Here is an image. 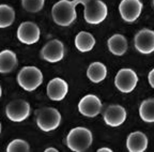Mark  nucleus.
I'll use <instances>...</instances> for the list:
<instances>
[{
	"instance_id": "1",
	"label": "nucleus",
	"mask_w": 154,
	"mask_h": 152,
	"mask_svg": "<svg viewBox=\"0 0 154 152\" xmlns=\"http://www.w3.org/2000/svg\"><path fill=\"white\" fill-rule=\"evenodd\" d=\"M76 2L74 0H60L54 5L51 9V16L54 22L59 26L67 27L76 20Z\"/></svg>"
},
{
	"instance_id": "2",
	"label": "nucleus",
	"mask_w": 154,
	"mask_h": 152,
	"mask_svg": "<svg viewBox=\"0 0 154 152\" xmlns=\"http://www.w3.org/2000/svg\"><path fill=\"white\" fill-rule=\"evenodd\" d=\"M93 136L89 129L77 126L69 132L66 136V146L74 152H84L92 145Z\"/></svg>"
},
{
	"instance_id": "3",
	"label": "nucleus",
	"mask_w": 154,
	"mask_h": 152,
	"mask_svg": "<svg viewBox=\"0 0 154 152\" xmlns=\"http://www.w3.org/2000/svg\"><path fill=\"white\" fill-rule=\"evenodd\" d=\"M43 82V73L36 67H24L17 75V84L26 91H34Z\"/></svg>"
},
{
	"instance_id": "4",
	"label": "nucleus",
	"mask_w": 154,
	"mask_h": 152,
	"mask_svg": "<svg viewBox=\"0 0 154 152\" xmlns=\"http://www.w3.org/2000/svg\"><path fill=\"white\" fill-rule=\"evenodd\" d=\"M61 113L53 107H44L38 111L36 124L44 132H51L60 126Z\"/></svg>"
},
{
	"instance_id": "5",
	"label": "nucleus",
	"mask_w": 154,
	"mask_h": 152,
	"mask_svg": "<svg viewBox=\"0 0 154 152\" xmlns=\"http://www.w3.org/2000/svg\"><path fill=\"white\" fill-rule=\"evenodd\" d=\"M108 14V9L102 0H92L91 2L85 5L84 17L88 24H101Z\"/></svg>"
},
{
	"instance_id": "6",
	"label": "nucleus",
	"mask_w": 154,
	"mask_h": 152,
	"mask_svg": "<svg viewBox=\"0 0 154 152\" xmlns=\"http://www.w3.org/2000/svg\"><path fill=\"white\" fill-rule=\"evenodd\" d=\"M138 76L132 69H121L115 77V85L117 89L122 93H130L136 88Z\"/></svg>"
},
{
	"instance_id": "7",
	"label": "nucleus",
	"mask_w": 154,
	"mask_h": 152,
	"mask_svg": "<svg viewBox=\"0 0 154 152\" xmlns=\"http://www.w3.org/2000/svg\"><path fill=\"white\" fill-rule=\"evenodd\" d=\"M5 115L12 122H23L30 115V104L25 100H14L7 105Z\"/></svg>"
},
{
	"instance_id": "8",
	"label": "nucleus",
	"mask_w": 154,
	"mask_h": 152,
	"mask_svg": "<svg viewBox=\"0 0 154 152\" xmlns=\"http://www.w3.org/2000/svg\"><path fill=\"white\" fill-rule=\"evenodd\" d=\"M40 28L32 22H24L17 28V39L20 43L32 45L40 40Z\"/></svg>"
},
{
	"instance_id": "9",
	"label": "nucleus",
	"mask_w": 154,
	"mask_h": 152,
	"mask_svg": "<svg viewBox=\"0 0 154 152\" xmlns=\"http://www.w3.org/2000/svg\"><path fill=\"white\" fill-rule=\"evenodd\" d=\"M41 57L47 62H59L64 57V45L60 40H51L41 49Z\"/></svg>"
},
{
	"instance_id": "10",
	"label": "nucleus",
	"mask_w": 154,
	"mask_h": 152,
	"mask_svg": "<svg viewBox=\"0 0 154 152\" xmlns=\"http://www.w3.org/2000/svg\"><path fill=\"white\" fill-rule=\"evenodd\" d=\"M102 102L94 94H87L78 103V110L82 116L93 118L102 111Z\"/></svg>"
},
{
	"instance_id": "11",
	"label": "nucleus",
	"mask_w": 154,
	"mask_h": 152,
	"mask_svg": "<svg viewBox=\"0 0 154 152\" xmlns=\"http://www.w3.org/2000/svg\"><path fill=\"white\" fill-rule=\"evenodd\" d=\"M142 3L140 0H122L119 5V12L123 20L133 23L140 16Z\"/></svg>"
},
{
	"instance_id": "12",
	"label": "nucleus",
	"mask_w": 154,
	"mask_h": 152,
	"mask_svg": "<svg viewBox=\"0 0 154 152\" xmlns=\"http://www.w3.org/2000/svg\"><path fill=\"white\" fill-rule=\"evenodd\" d=\"M135 48L139 53L148 55L154 51V31L151 29H141L135 36Z\"/></svg>"
},
{
	"instance_id": "13",
	"label": "nucleus",
	"mask_w": 154,
	"mask_h": 152,
	"mask_svg": "<svg viewBox=\"0 0 154 152\" xmlns=\"http://www.w3.org/2000/svg\"><path fill=\"white\" fill-rule=\"evenodd\" d=\"M104 121L107 126L111 128L120 126L125 120H126V110L121 105H109L104 111Z\"/></svg>"
},
{
	"instance_id": "14",
	"label": "nucleus",
	"mask_w": 154,
	"mask_h": 152,
	"mask_svg": "<svg viewBox=\"0 0 154 152\" xmlns=\"http://www.w3.org/2000/svg\"><path fill=\"white\" fill-rule=\"evenodd\" d=\"M69 92V85L64 79L56 77L47 85V95L51 101H61Z\"/></svg>"
},
{
	"instance_id": "15",
	"label": "nucleus",
	"mask_w": 154,
	"mask_h": 152,
	"mask_svg": "<svg viewBox=\"0 0 154 152\" xmlns=\"http://www.w3.org/2000/svg\"><path fill=\"white\" fill-rule=\"evenodd\" d=\"M148 147V137L144 133L137 131L128 135L126 139V148L130 152H143Z\"/></svg>"
},
{
	"instance_id": "16",
	"label": "nucleus",
	"mask_w": 154,
	"mask_h": 152,
	"mask_svg": "<svg viewBox=\"0 0 154 152\" xmlns=\"http://www.w3.org/2000/svg\"><path fill=\"white\" fill-rule=\"evenodd\" d=\"M18 64L17 56L14 51L10 49H5L0 51V73L7 74L12 72Z\"/></svg>"
},
{
	"instance_id": "17",
	"label": "nucleus",
	"mask_w": 154,
	"mask_h": 152,
	"mask_svg": "<svg viewBox=\"0 0 154 152\" xmlns=\"http://www.w3.org/2000/svg\"><path fill=\"white\" fill-rule=\"evenodd\" d=\"M107 45L111 54L115 56H122L126 53L128 47V40L122 34H113L107 41Z\"/></svg>"
},
{
	"instance_id": "18",
	"label": "nucleus",
	"mask_w": 154,
	"mask_h": 152,
	"mask_svg": "<svg viewBox=\"0 0 154 152\" xmlns=\"http://www.w3.org/2000/svg\"><path fill=\"white\" fill-rule=\"evenodd\" d=\"M94 45H95V39L90 32L80 31L75 36V46L82 53L92 51Z\"/></svg>"
},
{
	"instance_id": "19",
	"label": "nucleus",
	"mask_w": 154,
	"mask_h": 152,
	"mask_svg": "<svg viewBox=\"0 0 154 152\" xmlns=\"http://www.w3.org/2000/svg\"><path fill=\"white\" fill-rule=\"evenodd\" d=\"M87 76L92 82L99 84L107 76V69L102 62H92L87 69Z\"/></svg>"
},
{
	"instance_id": "20",
	"label": "nucleus",
	"mask_w": 154,
	"mask_h": 152,
	"mask_svg": "<svg viewBox=\"0 0 154 152\" xmlns=\"http://www.w3.org/2000/svg\"><path fill=\"white\" fill-rule=\"evenodd\" d=\"M139 116L144 122L153 123L154 122V99L144 100L139 107Z\"/></svg>"
},
{
	"instance_id": "21",
	"label": "nucleus",
	"mask_w": 154,
	"mask_h": 152,
	"mask_svg": "<svg viewBox=\"0 0 154 152\" xmlns=\"http://www.w3.org/2000/svg\"><path fill=\"white\" fill-rule=\"evenodd\" d=\"M15 20V11L8 5H0V28L10 27Z\"/></svg>"
},
{
	"instance_id": "22",
	"label": "nucleus",
	"mask_w": 154,
	"mask_h": 152,
	"mask_svg": "<svg viewBox=\"0 0 154 152\" xmlns=\"http://www.w3.org/2000/svg\"><path fill=\"white\" fill-rule=\"evenodd\" d=\"M45 0H22V5L27 12L38 13L43 9Z\"/></svg>"
},
{
	"instance_id": "23",
	"label": "nucleus",
	"mask_w": 154,
	"mask_h": 152,
	"mask_svg": "<svg viewBox=\"0 0 154 152\" xmlns=\"http://www.w3.org/2000/svg\"><path fill=\"white\" fill-rule=\"evenodd\" d=\"M29 150H30L29 144L23 139L12 140L7 147L8 152H28Z\"/></svg>"
},
{
	"instance_id": "24",
	"label": "nucleus",
	"mask_w": 154,
	"mask_h": 152,
	"mask_svg": "<svg viewBox=\"0 0 154 152\" xmlns=\"http://www.w3.org/2000/svg\"><path fill=\"white\" fill-rule=\"evenodd\" d=\"M148 79H149V84L151 85V87L154 88V69L150 71L149 75H148Z\"/></svg>"
},
{
	"instance_id": "25",
	"label": "nucleus",
	"mask_w": 154,
	"mask_h": 152,
	"mask_svg": "<svg viewBox=\"0 0 154 152\" xmlns=\"http://www.w3.org/2000/svg\"><path fill=\"white\" fill-rule=\"evenodd\" d=\"M75 2H76V5H88L89 2H91L92 0H74Z\"/></svg>"
},
{
	"instance_id": "26",
	"label": "nucleus",
	"mask_w": 154,
	"mask_h": 152,
	"mask_svg": "<svg viewBox=\"0 0 154 152\" xmlns=\"http://www.w3.org/2000/svg\"><path fill=\"white\" fill-rule=\"evenodd\" d=\"M97 151H99V152H111L112 150H111L110 148H106V147H104V148H101V149H99Z\"/></svg>"
},
{
	"instance_id": "27",
	"label": "nucleus",
	"mask_w": 154,
	"mask_h": 152,
	"mask_svg": "<svg viewBox=\"0 0 154 152\" xmlns=\"http://www.w3.org/2000/svg\"><path fill=\"white\" fill-rule=\"evenodd\" d=\"M45 152H58V150L55 148H47V149H45Z\"/></svg>"
},
{
	"instance_id": "28",
	"label": "nucleus",
	"mask_w": 154,
	"mask_h": 152,
	"mask_svg": "<svg viewBox=\"0 0 154 152\" xmlns=\"http://www.w3.org/2000/svg\"><path fill=\"white\" fill-rule=\"evenodd\" d=\"M1 95H2V88L0 86V98H1Z\"/></svg>"
},
{
	"instance_id": "29",
	"label": "nucleus",
	"mask_w": 154,
	"mask_h": 152,
	"mask_svg": "<svg viewBox=\"0 0 154 152\" xmlns=\"http://www.w3.org/2000/svg\"><path fill=\"white\" fill-rule=\"evenodd\" d=\"M0 134H1V123H0Z\"/></svg>"
},
{
	"instance_id": "30",
	"label": "nucleus",
	"mask_w": 154,
	"mask_h": 152,
	"mask_svg": "<svg viewBox=\"0 0 154 152\" xmlns=\"http://www.w3.org/2000/svg\"><path fill=\"white\" fill-rule=\"evenodd\" d=\"M153 5H154V0H153Z\"/></svg>"
}]
</instances>
